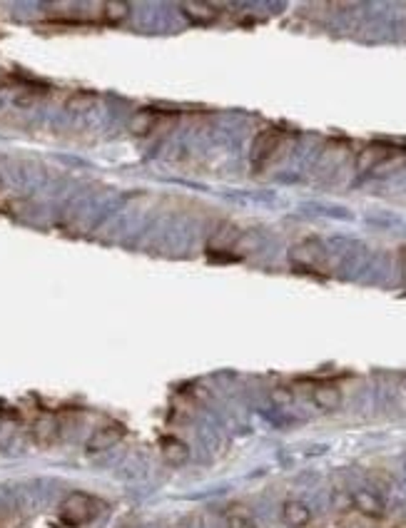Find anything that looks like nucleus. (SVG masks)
<instances>
[{"instance_id":"f8f14e48","label":"nucleus","mask_w":406,"mask_h":528,"mask_svg":"<svg viewBox=\"0 0 406 528\" xmlns=\"http://www.w3.org/2000/svg\"><path fill=\"white\" fill-rule=\"evenodd\" d=\"M160 449L162 454H165V459L172 461V464H182V461L187 459V446H184L177 436H165L160 441Z\"/></svg>"},{"instance_id":"7ed1b4c3","label":"nucleus","mask_w":406,"mask_h":528,"mask_svg":"<svg viewBox=\"0 0 406 528\" xmlns=\"http://www.w3.org/2000/svg\"><path fill=\"white\" fill-rule=\"evenodd\" d=\"M98 516V501L92 499V496L87 494H70L68 499L60 504V521L65 523V526H85V523H90L92 518Z\"/></svg>"},{"instance_id":"2eb2a0df","label":"nucleus","mask_w":406,"mask_h":528,"mask_svg":"<svg viewBox=\"0 0 406 528\" xmlns=\"http://www.w3.org/2000/svg\"><path fill=\"white\" fill-rule=\"evenodd\" d=\"M229 528H254V523L249 521V516L242 511L229 513Z\"/></svg>"},{"instance_id":"39448f33","label":"nucleus","mask_w":406,"mask_h":528,"mask_svg":"<svg viewBox=\"0 0 406 528\" xmlns=\"http://www.w3.org/2000/svg\"><path fill=\"white\" fill-rule=\"evenodd\" d=\"M122 436H125V426L117 424V421H110V424H103L92 431V436L85 443V451L87 454H103V451L113 449L115 443H120Z\"/></svg>"},{"instance_id":"f03ea898","label":"nucleus","mask_w":406,"mask_h":528,"mask_svg":"<svg viewBox=\"0 0 406 528\" xmlns=\"http://www.w3.org/2000/svg\"><path fill=\"white\" fill-rule=\"evenodd\" d=\"M406 159V150L396 148V145H389V142H372L366 145L359 152V170L364 172H382L389 170V167H399L404 165Z\"/></svg>"},{"instance_id":"ddd939ff","label":"nucleus","mask_w":406,"mask_h":528,"mask_svg":"<svg viewBox=\"0 0 406 528\" xmlns=\"http://www.w3.org/2000/svg\"><path fill=\"white\" fill-rule=\"evenodd\" d=\"M354 504L366 516H382V501L374 494H369V491H359V494L354 496Z\"/></svg>"},{"instance_id":"9b49d317","label":"nucleus","mask_w":406,"mask_h":528,"mask_svg":"<svg viewBox=\"0 0 406 528\" xmlns=\"http://www.w3.org/2000/svg\"><path fill=\"white\" fill-rule=\"evenodd\" d=\"M100 17L105 23H122L127 15H130V3L125 0H108V3H100Z\"/></svg>"},{"instance_id":"4468645a","label":"nucleus","mask_w":406,"mask_h":528,"mask_svg":"<svg viewBox=\"0 0 406 528\" xmlns=\"http://www.w3.org/2000/svg\"><path fill=\"white\" fill-rule=\"evenodd\" d=\"M95 92H73V95L65 100V108L70 110V113H85V110H90L92 105H95Z\"/></svg>"},{"instance_id":"f257e3e1","label":"nucleus","mask_w":406,"mask_h":528,"mask_svg":"<svg viewBox=\"0 0 406 528\" xmlns=\"http://www.w3.org/2000/svg\"><path fill=\"white\" fill-rule=\"evenodd\" d=\"M292 140L294 135L284 130V127H264V130H259L252 142V152H249L252 167L254 170H264V167L275 165L277 159L284 157Z\"/></svg>"},{"instance_id":"6e6552de","label":"nucleus","mask_w":406,"mask_h":528,"mask_svg":"<svg viewBox=\"0 0 406 528\" xmlns=\"http://www.w3.org/2000/svg\"><path fill=\"white\" fill-rule=\"evenodd\" d=\"M57 434H60V426H57L55 416H43V419L35 421L33 438L41 443V446H50V443H55Z\"/></svg>"},{"instance_id":"0eeeda50","label":"nucleus","mask_w":406,"mask_h":528,"mask_svg":"<svg viewBox=\"0 0 406 528\" xmlns=\"http://www.w3.org/2000/svg\"><path fill=\"white\" fill-rule=\"evenodd\" d=\"M282 518H284L287 526L304 528L309 521H312V511H309L302 501H287V504L282 506Z\"/></svg>"},{"instance_id":"20e7f679","label":"nucleus","mask_w":406,"mask_h":528,"mask_svg":"<svg viewBox=\"0 0 406 528\" xmlns=\"http://www.w3.org/2000/svg\"><path fill=\"white\" fill-rule=\"evenodd\" d=\"M170 125H175V115L167 110H140L130 122V130L135 135H154L165 132Z\"/></svg>"},{"instance_id":"9d476101","label":"nucleus","mask_w":406,"mask_h":528,"mask_svg":"<svg viewBox=\"0 0 406 528\" xmlns=\"http://www.w3.org/2000/svg\"><path fill=\"white\" fill-rule=\"evenodd\" d=\"M184 10V15L192 20V23H212L217 17V8L210 6V3H182L180 6Z\"/></svg>"},{"instance_id":"423d86ee","label":"nucleus","mask_w":406,"mask_h":528,"mask_svg":"<svg viewBox=\"0 0 406 528\" xmlns=\"http://www.w3.org/2000/svg\"><path fill=\"white\" fill-rule=\"evenodd\" d=\"M324 259V252L317 242H304V245L294 247L292 250V262L294 267L302 269L307 274H314L319 269V262Z\"/></svg>"},{"instance_id":"1a4fd4ad","label":"nucleus","mask_w":406,"mask_h":528,"mask_svg":"<svg viewBox=\"0 0 406 528\" xmlns=\"http://www.w3.org/2000/svg\"><path fill=\"white\" fill-rule=\"evenodd\" d=\"M312 399H314V404L319 406V409L324 411H334L342 404V392H339L334 384H321V387L314 389V394H312Z\"/></svg>"}]
</instances>
